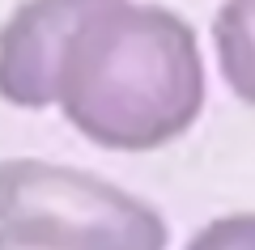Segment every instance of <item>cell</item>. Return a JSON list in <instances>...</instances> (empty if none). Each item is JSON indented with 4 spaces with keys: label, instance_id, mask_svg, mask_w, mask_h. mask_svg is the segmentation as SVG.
Masks as SVG:
<instances>
[{
    "label": "cell",
    "instance_id": "1",
    "mask_svg": "<svg viewBox=\"0 0 255 250\" xmlns=\"http://www.w3.org/2000/svg\"><path fill=\"white\" fill-rule=\"evenodd\" d=\"M55 106L102 149L145 153L179 140L204 106L196 30L153 0L102 4L64 51Z\"/></svg>",
    "mask_w": 255,
    "mask_h": 250
},
{
    "label": "cell",
    "instance_id": "2",
    "mask_svg": "<svg viewBox=\"0 0 255 250\" xmlns=\"http://www.w3.org/2000/svg\"><path fill=\"white\" fill-rule=\"evenodd\" d=\"M0 229H30L81 250H166V221L132 191L43 157L0 161Z\"/></svg>",
    "mask_w": 255,
    "mask_h": 250
},
{
    "label": "cell",
    "instance_id": "3",
    "mask_svg": "<svg viewBox=\"0 0 255 250\" xmlns=\"http://www.w3.org/2000/svg\"><path fill=\"white\" fill-rule=\"evenodd\" d=\"M111 0H21L0 26V98L9 106H55L64 51L90 13Z\"/></svg>",
    "mask_w": 255,
    "mask_h": 250
},
{
    "label": "cell",
    "instance_id": "4",
    "mask_svg": "<svg viewBox=\"0 0 255 250\" xmlns=\"http://www.w3.org/2000/svg\"><path fill=\"white\" fill-rule=\"evenodd\" d=\"M217 64L230 89L255 106V0H226L213 21Z\"/></svg>",
    "mask_w": 255,
    "mask_h": 250
},
{
    "label": "cell",
    "instance_id": "5",
    "mask_svg": "<svg viewBox=\"0 0 255 250\" xmlns=\"http://www.w3.org/2000/svg\"><path fill=\"white\" fill-rule=\"evenodd\" d=\"M187 250H255V212H234V216H221V221H209L187 242Z\"/></svg>",
    "mask_w": 255,
    "mask_h": 250
},
{
    "label": "cell",
    "instance_id": "6",
    "mask_svg": "<svg viewBox=\"0 0 255 250\" xmlns=\"http://www.w3.org/2000/svg\"><path fill=\"white\" fill-rule=\"evenodd\" d=\"M0 250H81V246H68V242L43 238L30 229H0Z\"/></svg>",
    "mask_w": 255,
    "mask_h": 250
}]
</instances>
